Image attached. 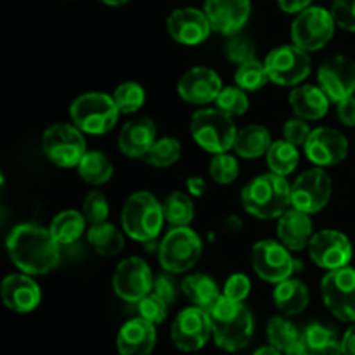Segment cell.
Here are the masks:
<instances>
[{
    "label": "cell",
    "instance_id": "1",
    "mask_svg": "<svg viewBox=\"0 0 355 355\" xmlns=\"http://www.w3.org/2000/svg\"><path fill=\"white\" fill-rule=\"evenodd\" d=\"M61 245L49 227L38 224H19L7 236L9 259L21 272L44 276L59 266Z\"/></svg>",
    "mask_w": 355,
    "mask_h": 355
},
{
    "label": "cell",
    "instance_id": "2",
    "mask_svg": "<svg viewBox=\"0 0 355 355\" xmlns=\"http://www.w3.org/2000/svg\"><path fill=\"white\" fill-rule=\"evenodd\" d=\"M207 312L218 349L238 352L248 345L253 335V315L243 302H234L222 293Z\"/></svg>",
    "mask_w": 355,
    "mask_h": 355
},
{
    "label": "cell",
    "instance_id": "3",
    "mask_svg": "<svg viewBox=\"0 0 355 355\" xmlns=\"http://www.w3.org/2000/svg\"><path fill=\"white\" fill-rule=\"evenodd\" d=\"M241 205L246 214L260 220L279 218L291 205V186L283 175L262 173L246 184L241 193Z\"/></svg>",
    "mask_w": 355,
    "mask_h": 355
},
{
    "label": "cell",
    "instance_id": "4",
    "mask_svg": "<svg viewBox=\"0 0 355 355\" xmlns=\"http://www.w3.org/2000/svg\"><path fill=\"white\" fill-rule=\"evenodd\" d=\"M163 203L149 191L130 194L121 210V227L128 238L139 243H151L158 238L165 224Z\"/></svg>",
    "mask_w": 355,
    "mask_h": 355
},
{
    "label": "cell",
    "instance_id": "5",
    "mask_svg": "<svg viewBox=\"0 0 355 355\" xmlns=\"http://www.w3.org/2000/svg\"><path fill=\"white\" fill-rule=\"evenodd\" d=\"M191 135L203 151L218 155L234 148L238 128L232 116L218 107H207L196 111L191 118Z\"/></svg>",
    "mask_w": 355,
    "mask_h": 355
},
{
    "label": "cell",
    "instance_id": "6",
    "mask_svg": "<svg viewBox=\"0 0 355 355\" xmlns=\"http://www.w3.org/2000/svg\"><path fill=\"white\" fill-rule=\"evenodd\" d=\"M113 96L104 92H87L76 97L69 106L73 123L89 135H104L116 125L120 116Z\"/></svg>",
    "mask_w": 355,
    "mask_h": 355
},
{
    "label": "cell",
    "instance_id": "7",
    "mask_svg": "<svg viewBox=\"0 0 355 355\" xmlns=\"http://www.w3.org/2000/svg\"><path fill=\"white\" fill-rule=\"evenodd\" d=\"M203 241L189 225L172 227L158 246L159 266L165 272L182 274L193 269L201 259Z\"/></svg>",
    "mask_w": 355,
    "mask_h": 355
},
{
    "label": "cell",
    "instance_id": "8",
    "mask_svg": "<svg viewBox=\"0 0 355 355\" xmlns=\"http://www.w3.org/2000/svg\"><path fill=\"white\" fill-rule=\"evenodd\" d=\"M42 149L52 165L59 168H76L87 153L83 132L75 123H54L42 135Z\"/></svg>",
    "mask_w": 355,
    "mask_h": 355
},
{
    "label": "cell",
    "instance_id": "9",
    "mask_svg": "<svg viewBox=\"0 0 355 355\" xmlns=\"http://www.w3.org/2000/svg\"><path fill=\"white\" fill-rule=\"evenodd\" d=\"M336 21L324 7H307L297 14L291 24L293 44L307 52L326 47L335 35Z\"/></svg>",
    "mask_w": 355,
    "mask_h": 355
},
{
    "label": "cell",
    "instance_id": "10",
    "mask_svg": "<svg viewBox=\"0 0 355 355\" xmlns=\"http://www.w3.org/2000/svg\"><path fill=\"white\" fill-rule=\"evenodd\" d=\"M266 68L270 82L281 87H297L309 78L311 55L298 45H281L267 54Z\"/></svg>",
    "mask_w": 355,
    "mask_h": 355
},
{
    "label": "cell",
    "instance_id": "11",
    "mask_svg": "<svg viewBox=\"0 0 355 355\" xmlns=\"http://www.w3.org/2000/svg\"><path fill=\"white\" fill-rule=\"evenodd\" d=\"M321 293L336 319L355 322V269L347 266L329 270L321 281Z\"/></svg>",
    "mask_w": 355,
    "mask_h": 355
},
{
    "label": "cell",
    "instance_id": "12",
    "mask_svg": "<svg viewBox=\"0 0 355 355\" xmlns=\"http://www.w3.org/2000/svg\"><path fill=\"white\" fill-rule=\"evenodd\" d=\"M333 196V180L321 166L307 170L291 186V207L312 215L321 211Z\"/></svg>",
    "mask_w": 355,
    "mask_h": 355
},
{
    "label": "cell",
    "instance_id": "13",
    "mask_svg": "<svg viewBox=\"0 0 355 355\" xmlns=\"http://www.w3.org/2000/svg\"><path fill=\"white\" fill-rule=\"evenodd\" d=\"M291 250L281 241L262 239L255 243L252 250V266L257 276L267 283L277 284L291 277L295 270V260Z\"/></svg>",
    "mask_w": 355,
    "mask_h": 355
},
{
    "label": "cell",
    "instance_id": "14",
    "mask_svg": "<svg viewBox=\"0 0 355 355\" xmlns=\"http://www.w3.org/2000/svg\"><path fill=\"white\" fill-rule=\"evenodd\" d=\"M155 277L148 262L139 257L121 260L113 274L114 293L125 302L137 304L153 291Z\"/></svg>",
    "mask_w": 355,
    "mask_h": 355
},
{
    "label": "cell",
    "instance_id": "15",
    "mask_svg": "<svg viewBox=\"0 0 355 355\" xmlns=\"http://www.w3.org/2000/svg\"><path fill=\"white\" fill-rule=\"evenodd\" d=\"M307 250L312 262L326 270L347 267L354 257L350 239L343 232L335 231V229H324V231L315 232Z\"/></svg>",
    "mask_w": 355,
    "mask_h": 355
},
{
    "label": "cell",
    "instance_id": "16",
    "mask_svg": "<svg viewBox=\"0 0 355 355\" xmlns=\"http://www.w3.org/2000/svg\"><path fill=\"white\" fill-rule=\"evenodd\" d=\"M211 321L205 309L187 307L180 312L172 324V340L177 349L184 352H196L201 350L210 340Z\"/></svg>",
    "mask_w": 355,
    "mask_h": 355
},
{
    "label": "cell",
    "instance_id": "17",
    "mask_svg": "<svg viewBox=\"0 0 355 355\" xmlns=\"http://www.w3.org/2000/svg\"><path fill=\"white\" fill-rule=\"evenodd\" d=\"M349 155V141L342 132L329 127L314 128L305 142V156L315 166H335Z\"/></svg>",
    "mask_w": 355,
    "mask_h": 355
},
{
    "label": "cell",
    "instance_id": "18",
    "mask_svg": "<svg viewBox=\"0 0 355 355\" xmlns=\"http://www.w3.org/2000/svg\"><path fill=\"white\" fill-rule=\"evenodd\" d=\"M319 87L333 103L355 94V62L347 55H333L318 71Z\"/></svg>",
    "mask_w": 355,
    "mask_h": 355
},
{
    "label": "cell",
    "instance_id": "19",
    "mask_svg": "<svg viewBox=\"0 0 355 355\" xmlns=\"http://www.w3.org/2000/svg\"><path fill=\"white\" fill-rule=\"evenodd\" d=\"M166 30L168 35L182 45H200L210 37L211 24L205 10L194 7L175 9L166 17Z\"/></svg>",
    "mask_w": 355,
    "mask_h": 355
},
{
    "label": "cell",
    "instance_id": "20",
    "mask_svg": "<svg viewBox=\"0 0 355 355\" xmlns=\"http://www.w3.org/2000/svg\"><path fill=\"white\" fill-rule=\"evenodd\" d=\"M211 30L217 33L232 37L239 33L248 23L252 14L250 0H205L203 7Z\"/></svg>",
    "mask_w": 355,
    "mask_h": 355
},
{
    "label": "cell",
    "instance_id": "21",
    "mask_svg": "<svg viewBox=\"0 0 355 355\" xmlns=\"http://www.w3.org/2000/svg\"><path fill=\"white\" fill-rule=\"evenodd\" d=\"M222 80L211 68L196 66L180 76L177 83V94L182 97L186 103L205 106V104L215 103L220 94Z\"/></svg>",
    "mask_w": 355,
    "mask_h": 355
},
{
    "label": "cell",
    "instance_id": "22",
    "mask_svg": "<svg viewBox=\"0 0 355 355\" xmlns=\"http://www.w3.org/2000/svg\"><path fill=\"white\" fill-rule=\"evenodd\" d=\"M2 300L10 311L28 314L40 305V286L30 274H9L2 281Z\"/></svg>",
    "mask_w": 355,
    "mask_h": 355
},
{
    "label": "cell",
    "instance_id": "23",
    "mask_svg": "<svg viewBox=\"0 0 355 355\" xmlns=\"http://www.w3.org/2000/svg\"><path fill=\"white\" fill-rule=\"evenodd\" d=\"M156 142V125L151 118L141 116L127 121L118 135V149L127 158H144Z\"/></svg>",
    "mask_w": 355,
    "mask_h": 355
},
{
    "label": "cell",
    "instance_id": "24",
    "mask_svg": "<svg viewBox=\"0 0 355 355\" xmlns=\"http://www.w3.org/2000/svg\"><path fill=\"white\" fill-rule=\"evenodd\" d=\"M156 345L155 324L141 315L125 322L118 331L116 347L120 355H149Z\"/></svg>",
    "mask_w": 355,
    "mask_h": 355
},
{
    "label": "cell",
    "instance_id": "25",
    "mask_svg": "<svg viewBox=\"0 0 355 355\" xmlns=\"http://www.w3.org/2000/svg\"><path fill=\"white\" fill-rule=\"evenodd\" d=\"M312 236H314V225L305 211L288 208L277 220V238L291 252H302L309 248Z\"/></svg>",
    "mask_w": 355,
    "mask_h": 355
},
{
    "label": "cell",
    "instance_id": "26",
    "mask_svg": "<svg viewBox=\"0 0 355 355\" xmlns=\"http://www.w3.org/2000/svg\"><path fill=\"white\" fill-rule=\"evenodd\" d=\"M290 106L298 118L312 121L321 120L328 114L329 97L321 87L315 85H297L290 94Z\"/></svg>",
    "mask_w": 355,
    "mask_h": 355
},
{
    "label": "cell",
    "instance_id": "27",
    "mask_svg": "<svg viewBox=\"0 0 355 355\" xmlns=\"http://www.w3.org/2000/svg\"><path fill=\"white\" fill-rule=\"evenodd\" d=\"M272 300L274 305L277 307V311H281L283 314L298 315L309 307L311 293H309L307 284L302 283L300 279L288 277V279L276 284L272 293Z\"/></svg>",
    "mask_w": 355,
    "mask_h": 355
},
{
    "label": "cell",
    "instance_id": "28",
    "mask_svg": "<svg viewBox=\"0 0 355 355\" xmlns=\"http://www.w3.org/2000/svg\"><path fill=\"white\" fill-rule=\"evenodd\" d=\"M272 146L270 132L263 125H246L241 130H238L234 141L236 155L245 159H257L260 156L267 155L269 148Z\"/></svg>",
    "mask_w": 355,
    "mask_h": 355
},
{
    "label": "cell",
    "instance_id": "29",
    "mask_svg": "<svg viewBox=\"0 0 355 355\" xmlns=\"http://www.w3.org/2000/svg\"><path fill=\"white\" fill-rule=\"evenodd\" d=\"M267 338L272 347H276L284 355H304L302 347V333L297 326L286 318H272L267 324Z\"/></svg>",
    "mask_w": 355,
    "mask_h": 355
},
{
    "label": "cell",
    "instance_id": "30",
    "mask_svg": "<svg viewBox=\"0 0 355 355\" xmlns=\"http://www.w3.org/2000/svg\"><path fill=\"white\" fill-rule=\"evenodd\" d=\"M302 347L304 355H342V342L336 333L318 322L302 331Z\"/></svg>",
    "mask_w": 355,
    "mask_h": 355
},
{
    "label": "cell",
    "instance_id": "31",
    "mask_svg": "<svg viewBox=\"0 0 355 355\" xmlns=\"http://www.w3.org/2000/svg\"><path fill=\"white\" fill-rule=\"evenodd\" d=\"M87 239H89L94 252L101 257H116L125 246L123 232L116 225L110 224V222L90 225L89 232H87Z\"/></svg>",
    "mask_w": 355,
    "mask_h": 355
},
{
    "label": "cell",
    "instance_id": "32",
    "mask_svg": "<svg viewBox=\"0 0 355 355\" xmlns=\"http://www.w3.org/2000/svg\"><path fill=\"white\" fill-rule=\"evenodd\" d=\"M87 229V217L78 210H64L52 218L49 231L61 246L73 245L83 236Z\"/></svg>",
    "mask_w": 355,
    "mask_h": 355
},
{
    "label": "cell",
    "instance_id": "33",
    "mask_svg": "<svg viewBox=\"0 0 355 355\" xmlns=\"http://www.w3.org/2000/svg\"><path fill=\"white\" fill-rule=\"evenodd\" d=\"M182 291L193 305L196 307L208 309L217 302V298L220 297V291H218L217 283L214 281V277H210L208 274L198 272V274H191L187 276L186 279L182 281Z\"/></svg>",
    "mask_w": 355,
    "mask_h": 355
},
{
    "label": "cell",
    "instance_id": "34",
    "mask_svg": "<svg viewBox=\"0 0 355 355\" xmlns=\"http://www.w3.org/2000/svg\"><path fill=\"white\" fill-rule=\"evenodd\" d=\"M76 170H78L80 179L90 186H103L110 182L114 172L113 163L101 151H87Z\"/></svg>",
    "mask_w": 355,
    "mask_h": 355
},
{
    "label": "cell",
    "instance_id": "35",
    "mask_svg": "<svg viewBox=\"0 0 355 355\" xmlns=\"http://www.w3.org/2000/svg\"><path fill=\"white\" fill-rule=\"evenodd\" d=\"M298 146L291 144L286 139L283 141L272 142V146L267 151V165H269L270 172L277 173V175H290L295 172L300 162V153H298Z\"/></svg>",
    "mask_w": 355,
    "mask_h": 355
},
{
    "label": "cell",
    "instance_id": "36",
    "mask_svg": "<svg viewBox=\"0 0 355 355\" xmlns=\"http://www.w3.org/2000/svg\"><path fill=\"white\" fill-rule=\"evenodd\" d=\"M163 211H165V218L170 225L173 227H180V225H189L193 222L194 214V203L191 196L180 191H173L163 201Z\"/></svg>",
    "mask_w": 355,
    "mask_h": 355
},
{
    "label": "cell",
    "instance_id": "37",
    "mask_svg": "<svg viewBox=\"0 0 355 355\" xmlns=\"http://www.w3.org/2000/svg\"><path fill=\"white\" fill-rule=\"evenodd\" d=\"M182 156V146L175 137H162L156 139L153 148L144 156V162L156 168H166V166L175 165Z\"/></svg>",
    "mask_w": 355,
    "mask_h": 355
},
{
    "label": "cell",
    "instance_id": "38",
    "mask_svg": "<svg viewBox=\"0 0 355 355\" xmlns=\"http://www.w3.org/2000/svg\"><path fill=\"white\" fill-rule=\"evenodd\" d=\"M234 80L236 85L241 87L246 92H257V90L263 89L270 82L266 64H262L257 59H252V61L239 66L234 75Z\"/></svg>",
    "mask_w": 355,
    "mask_h": 355
},
{
    "label": "cell",
    "instance_id": "39",
    "mask_svg": "<svg viewBox=\"0 0 355 355\" xmlns=\"http://www.w3.org/2000/svg\"><path fill=\"white\" fill-rule=\"evenodd\" d=\"M113 99L116 103L120 113L132 114L137 113L146 103V90L142 89V85L135 82H125L114 89Z\"/></svg>",
    "mask_w": 355,
    "mask_h": 355
},
{
    "label": "cell",
    "instance_id": "40",
    "mask_svg": "<svg viewBox=\"0 0 355 355\" xmlns=\"http://www.w3.org/2000/svg\"><path fill=\"white\" fill-rule=\"evenodd\" d=\"M215 106L232 118L243 116L250 107L248 94L238 85L224 87L220 90V94H218L217 101H215Z\"/></svg>",
    "mask_w": 355,
    "mask_h": 355
},
{
    "label": "cell",
    "instance_id": "41",
    "mask_svg": "<svg viewBox=\"0 0 355 355\" xmlns=\"http://www.w3.org/2000/svg\"><path fill=\"white\" fill-rule=\"evenodd\" d=\"M239 175V163L229 153H218L214 155L210 162V177L217 184L222 186H229L234 182Z\"/></svg>",
    "mask_w": 355,
    "mask_h": 355
},
{
    "label": "cell",
    "instance_id": "42",
    "mask_svg": "<svg viewBox=\"0 0 355 355\" xmlns=\"http://www.w3.org/2000/svg\"><path fill=\"white\" fill-rule=\"evenodd\" d=\"M225 54L232 64L241 66L252 59H257V47L252 38L236 33L229 37L227 45H225Z\"/></svg>",
    "mask_w": 355,
    "mask_h": 355
},
{
    "label": "cell",
    "instance_id": "43",
    "mask_svg": "<svg viewBox=\"0 0 355 355\" xmlns=\"http://www.w3.org/2000/svg\"><path fill=\"white\" fill-rule=\"evenodd\" d=\"M168 302H165L162 297H158V295L151 291L148 297L137 302V311L142 319H146V321L153 322L156 326L162 324L166 319V315H168Z\"/></svg>",
    "mask_w": 355,
    "mask_h": 355
},
{
    "label": "cell",
    "instance_id": "44",
    "mask_svg": "<svg viewBox=\"0 0 355 355\" xmlns=\"http://www.w3.org/2000/svg\"><path fill=\"white\" fill-rule=\"evenodd\" d=\"M83 215L90 224H101L107 222L110 215V203L101 191H90L83 200Z\"/></svg>",
    "mask_w": 355,
    "mask_h": 355
},
{
    "label": "cell",
    "instance_id": "45",
    "mask_svg": "<svg viewBox=\"0 0 355 355\" xmlns=\"http://www.w3.org/2000/svg\"><path fill=\"white\" fill-rule=\"evenodd\" d=\"M252 291V281L246 274L236 272L227 277L224 284V295L234 302H245Z\"/></svg>",
    "mask_w": 355,
    "mask_h": 355
},
{
    "label": "cell",
    "instance_id": "46",
    "mask_svg": "<svg viewBox=\"0 0 355 355\" xmlns=\"http://www.w3.org/2000/svg\"><path fill=\"white\" fill-rule=\"evenodd\" d=\"M331 14L340 28L355 31V0H333Z\"/></svg>",
    "mask_w": 355,
    "mask_h": 355
},
{
    "label": "cell",
    "instance_id": "47",
    "mask_svg": "<svg viewBox=\"0 0 355 355\" xmlns=\"http://www.w3.org/2000/svg\"><path fill=\"white\" fill-rule=\"evenodd\" d=\"M311 132H312V128L309 127L307 120H304V118H298V116L288 120L283 127L284 139L295 146H305V142H307Z\"/></svg>",
    "mask_w": 355,
    "mask_h": 355
},
{
    "label": "cell",
    "instance_id": "48",
    "mask_svg": "<svg viewBox=\"0 0 355 355\" xmlns=\"http://www.w3.org/2000/svg\"><path fill=\"white\" fill-rule=\"evenodd\" d=\"M153 293H156L158 297H162L163 300L173 304L177 297V286L173 283L172 276L168 274H159L158 277H155V284H153Z\"/></svg>",
    "mask_w": 355,
    "mask_h": 355
},
{
    "label": "cell",
    "instance_id": "49",
    "mask_svg": "<svg viewBox=\"0 0 355 355\" xmlns=\"http://www.w3.org/2000/svg\"><path fill=\"white\" fill-rule=\"evenodd\" d=\"M336 104H338L336 111H338L340 121L347 127H355V96L347 97Z\"/></svg>",
    "mask_w": 355,
    "mask_h": 355
},
{
    "label": "cell",
    "instance_id": "50",
    "mask_svg": "<svg viewBox=\"0 0 355 355\" xmlns=\"http://www.w3.org/2000/svg\"><path fill=\"white\" fill-rule=\"evenodd\" d=\"M186 187L189 191L191 196L194 198H203L205 193H207V180L203 177L193 175L186 180Z\"/></svg>",
    "mask_w": 355,
    "mask_h": 355
},
{
    "label": "cell",
    "instance_id": "51",
    "mask_svg": "<svg viewBox=\"0 0 355 355\" xmlns=\"http://www.w3.org/2000/svg\"><path fill=\"white\" fill-rule=\"evenodd\" d=\"M312 0H277V6L288 14H298L304 9L311 7Z\"/></svg>",
    "mask_w": 355,
    "mask_h": 355
},
{
    "label": "cell",
    "instance_id": "52",
    "mask_svg": "<svg viewBox=\"0 0 355 355\" xmlns=\"http://www.w3.org/2000/svg\"><path fill=\"white\" fill-rule=\"evenodd\" d=\"M342 355H355V324L347 329L342 338Z\"/></svg>",
    "mask_w": 355,
    "mask_h": 355
},
{
    "label": "cell",
    "instance_id": "53",
    "mask_svg": "<svg viewBox=\"0 0 355 355\" xmlns=\"http://www.w3.org/2000/svg\"><path fill=\"white\" fill-rule=\"evenodd\" d=\"M225 225H227L229 231H231V232H238L239 229L243 227V222L239 220L238 217H229L227 220H225Z\"/></svg>",
    "mask_w": 355,
    "mask_h": 355
},
{
    "label": "cell",
    "instance_id": "54",
    "mask_svg": "<svg viewBox=\"0 0 355 355\" xmlns=\"http://www.w3.org/2000/svg\"><path fill=\"white\" fill-rule=\"evenodd\" d=\"M253 355H283V354H281L276 347L269 345V347H262V349H259Z\"/></svg>",
    "mask_w": 355,
    "mask_h": 355
},
{
    "label": "cell",
    "instance_id": "55",
    "mask_svg": "<svg viewBox=\"0 0 355 355\" xmlns=\"http://www.w3.org/2000/svg\"><path fill=\"white\" fill-rule=\"evenodd\" d=\"M103 2L104 6H111V7H118V6H123V3L130 2V0H99Z\"/></svg>",
    "mask_w": 355,
    "mask_h": 355
}]
</instances>
